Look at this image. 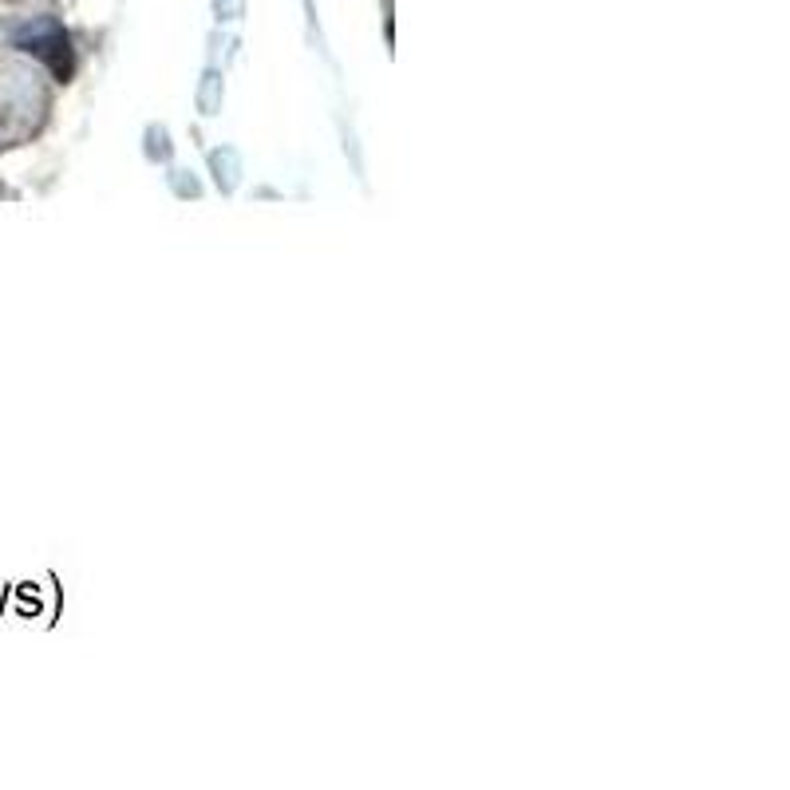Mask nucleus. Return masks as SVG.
Here are the masks:
<instances>
[{
  "label": "nucleus",
  "instance_id": "obj_1",
  "mask_svg": "<svg viewBox=\"0 0 790 790\" xmlns=\"http://www.w3.org/2000/svg\"><path fill=\"white\" fill-rule=\"evenodd\" d=\"M16 44H20L24 52H32L36 60H44L60 79L72 76V44H68V32H64L56 20L44 16V20L24 24V28L16 32Z\"/></svg>",
  "mask_w": 790,
  "mask_h": 790
}]
</instances>
